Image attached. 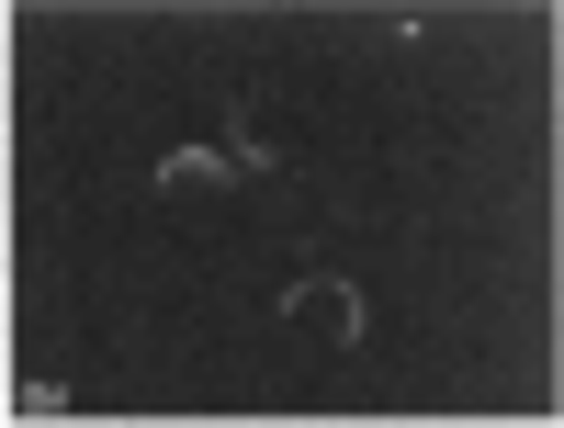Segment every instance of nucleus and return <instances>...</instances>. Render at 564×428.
<instances>
[{"label":"nucleus","mask_w":564,"mask_h":428,"mask_svg":"<svg viewBox=\"0 0 564 428\" xmlns=\"http://www.w3.org/2000/svg\"><path fill=\"white\" fill-rule=\"evenodd\" d=\"M0 305H12V282H0Z\"/></svg>","instance_id":"f257e3e1"}]
</instances>
